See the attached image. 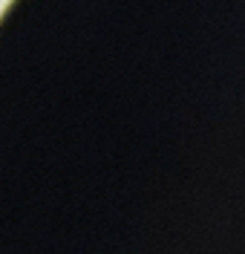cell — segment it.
<instances>
[{"label": "cell", "instance_id": "1", "mask_svg": "<svg viewBox=\"0 0 245 254\" xmlns=\"http://www.w3.org/2000/svg\"><path fill=\"white\" fill-rule=\"evenodd\" d=\"M3 6H6V0H0V12H3Z\"/></svg>", "mask_w": 245, "mask_h": 254}]
</instances>
